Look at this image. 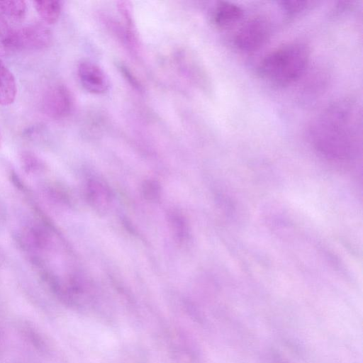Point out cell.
<instances>
[{
    "instance_id": "obj_15",
    "label": "cell",
    "mask_w": 363,
    "mask_h": 363,
    "mask_svg": "<svg viewBox=\"0 0 363 363\" xmlns=\"http://www.w3.org/2000/svg\"><path fill=\"white\" fill-rule=\"evenodd\" d=\"M142 191L144 197L149 201H156L160 196L161 188L157 182L146 180L142 185Z\"/></svg>"
},
{
    "instance_id": "obj_2",
    "label": "cell",
    "mask_w": 363,
    "mask_h": 363,
    "mask_svg": "<svg viewBox=\"0 0 363 363\" xmlns=\"http://www.w3.org/2000/svg\"><path fill=\"white\" fill-rule=\"evenodd\" d=\"M308 46L301 42L284 44L260 61L258 73L274 85L285 86L296 82L306 72L310 60Z\"/></svg>"
},
{
    "instance_id": "obj_3",
    "label": "cell",
    "mask_w": 363,
    "mask_h": 363,
    "mask_svg": "<svg viewBox=\"0 0 363 363\" xmlns=\"http://www.w3.org/2000/svg\"><path fill=\"white\" fill-rule=\"evenodd\" d=\"M271 33L269 21L263 16H255L239 28L234 36L233 44L241 52H255L265 45Z\"/></svg>"
},
{
    "instance_id": "obj_8",
    "label": "cell",
    "mask_w": 363,
    "mask_h": 363,
    "mask_svg": "<svg viewBox=\"0 0 363 363\" xmlns=\"http://www.w3.org/2000/svg\"><path fill=\"white\" fill-rule=\"evenodd\" d=\"M17 86L14 76L0 60V105L11 104L16 96Z\"/></svg>"
},
{
    "instance_id": "obj_18",
    "label": "cell",
    "mask_w": 363,
    "mask_h": 363,
    "mask_svg": "<svg viewBox=\"0 0 363 363\" xmlns=\"http://www.w3.org/2000/svg\"><path fill=\"white\" fill-rule=\"evenodd\" d=\"M0 145H1V138H0Z\"/></svg>"
},
{
    "instance_id": "obj_17",
    "label": "cell",
    "mask_w": 363,
    "mask_h": 363,
    "mask_svg": "<svg viewBox=\"0 0 363 363\" xmlns=\"http://www.w3.org/2000/svg\"><path fill=\"white\" fill-rule=\"evenodd\" d=\"M5 348L4 335L0 330V357L2 356Z\"/></svg>"
},
{
    "instance_id": "obj_13",
    "label": "cell",
    "mask_w": 363,
    "mask_h": 363,
    "mask_svg": "<svg viewBox=\"0 0 363 363\" xmlns=\"http://www.w3.org/2000/svg\"><path fill=\"white\" fill-rule=\"evenodd\" d=\"M169 219L175 236L181 241L184 240L189 235V230L184 217L179 213L173 212L169 215Z\"/></svg>"
},
{
    "instance_id": "obj_11",
    "label": "cell",
    "mask_w": 363,
    "mask_h": 363,
    "mask_svg": "<svg viewBox=\"0 0 363 363\" xmlns=\"http://www.w3.org/2000/svg\"><path fill=\"white\" fill-rule=\"evenodd\" d=\"M27 4L25 1H0V12L14 21H21L26 16Z\"/></svg>"
},
{
    "instance_id": "obj_6",
    "label": "cell",
    "mask_w": 363,
    "mask_h": 363,
    "mask_svg": "<svg viewBox=\"0 0 363 363\" xmlns=\"http://www.w3.org/2000/svg\"><path fill=\"white\" fill-rule=\"evenodd\" d=\"M78 77L83 87L94 94L105 93L109 88V81L105 72L95 63L82 62L77 69Z\"/></svg>"
},
{
    "instance_id": "obj_16",
    "label": "cell",
    "mask_w": 363,
    "mask_h": 363,
    "mask_svg": "<svg viewBox=\"0 0 363 363\" xmlns=\"http://www.w3.org/2000/svg\"><path fill=\"white\" fill-rule=\"evenodd\" d=\"M121 70L123 73L126 75L128 79H129V81L131 82L133 85L138 86L137 79H135V78L131 75L130 72L126 68L121 67Z\"/></svg>"
},
{
    "instance_id": "obj_5",
    "label": "cell",
    "mask_w": 363,
    "mask_h": 363,
    "mask_svg": "<svg viewBox=\"0 0 363 363\" xmlns=\"http://www.w3.org/2000/svg\"><path fill=\"white\" fill-rule=\"evenodd\" d=\"M50 30L42 24H30L14 29L13 48L14 50H41L51 42Z\"/></svg>"
},
{
    "instance_id": "obj_12",
    "label": "cell",
    "mask_w": 363,
    "mask_h": 363,
    "mask_svg": "<svg viewBox=\"0 0 363 363\" xmlns=\"http://www.w3.org/2000/svg\"><path fill=\"white\" fill-rule=\"evenodd\" d=\"M13 32L14 29L0 12V56L6 55L13 50Z\"/></svg>"
},
{
    "instance_id": "obj_4",
    "label": "cell",
    "mask_w": 363,
    "mask_h": 363,
    "mask_svg": "<svg viewBox=\"0 0 363 363\" xmlns=\"http://www.w3.org/2000/svg\"><path fill=\"white\" fill-rule=\"evenodd\" d=\"M73 97L69 89L63 84L50 86L43 98V108L45 114L55 120L67 117L73 108Z\"/></svg>"
},
{
    "instance_id": "obj_9",
    "label": "cell",
    "mask_w": 363,
    "mask_h": 363,
    "mask_svg": "<svg viewBox=\"0 0 363 363\" xmlns=\"http://www.w3.org/2000/svg\"><path fill=\"white\" fill-rule=\"evenodd\" d=\"M86 197L89 202L99 210H104L111 199L109 189L97 179H90L86 184Z\"/></svg>"
},
{
    "instance_id": "obj_10",
    "label": "cell",
    "mask_w": 363,
    "mask_h": 363,
    "mask_svg": "<svg viewBox=\"0 0 363 363\" xmlns=\"http://www.w3.org/2000/svg\"><path fill=\"white\" fill-rule=\"evenodd\" d=\"M33 5L44 22L48 24H54L57 21L62 10L60 1H35Z\"/></svg>"
},
{
    "instance_id": "obj_14",
    "label": "cell",
    "mask_w": 363,
    "mask_h": 363,
    "mask_svg": "<svg viewBox=\"0 0 363 363\" xmlns=\"http://www.w3.org/2000/svg\"><path fill=\"white\" fill-rule=\"evenodd\" d=\"M315 3L311 1H282L280 4L288 16H295L310 9Z\"/></svg>"
},
{
    "instance_id": "obj_7",
    "label": "cell",
    "mask_w": 363,
    "mask_h": 363,
    "mask_svg": "<svg viewBox=\"0 0 363 363\" xmlns=\"http://www.w3.org/2000/svg\"><path fill=\"white\" fill-rule=\"evenodd\" d=\"M243 16V10L238 5L228 1H220L213 9L212 21L216 27L225 29L236 25Z\"/></svg>"
},
{
    "instance_id": "obj_1",
    "label": "cell",
    "mask_w": 363,
    "mask_h": 363,
    "mask_svg": "<svg viewBox=\"0 0 363 363\" xmlns=\"http://www.w3.org/2000/svg\"><path fill=\"white\" fill-rule=\"evenodd\" d=\"M356 101L342 99L321 111L308 127L315 151L336 162H351L362 152V113Z\"/></svg>"
}]
</instances>
